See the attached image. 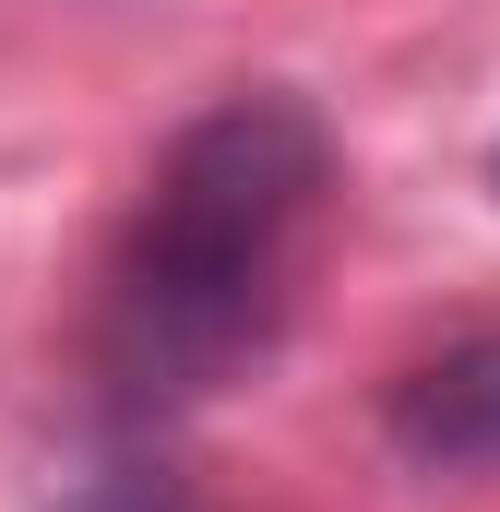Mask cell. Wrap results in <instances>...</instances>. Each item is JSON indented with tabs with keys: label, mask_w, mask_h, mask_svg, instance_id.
Returning <instances> with one entry per match:
<instances>
[{
	"label": "cell",
	"mask_w": 500,
	"mask_h": 512,
	"mask_svg": "<svg viewBox=\"0 0 500 512\" xmlns=\"http://www.w3.org/2000/svg\"><path fill=\"white\" fill-rule=\"evenodd\" d=\"M322 191H334V143L286 84L215 96L155 155L143 215L96 298V382L120 417H179L274 358Z\"/></svg>",
	"instance_id": "1"
},
{
	"label": "cell",
	"mask_w": 500,
	"mask_h": 512,
	"mask_svg": "<svg viewBox=\"0 0 500 512\" xmlns=\"http://www.w3.org/2000/svg\"><path fill=\"white\" fill-rule=\"evenodd\" d=\"M72 512H167V501H143V489H96V501H72Z\"/></svg>",
	"instance_id": "3"
},
{
	"label": "cell",
	"mask_w": 500,
	"mask_h": 512,
	"mask_svg": "<svg viewBox=\"0 0 500 512\" xmlns=\"http://www.w3.org/2000/svg\"><path fill=\"white\" fill-rule=\"evenodd\" d=\"M381 429H393V453L429 465V477L500 465V334H453L441 358H417L405 382L381 393Z\"/></svg>",
	"instance_id": "2"
},
{
	"label": "cell",
	"mask_w": 500,
	"mask_h": 512,
	"mask_svg": "<svg viewBox=\"0 0 500 512\" xmlns=\"http://www.w3.org/2000/svg\"><path fill=\"white\" fill-rule=\"evenodd\" d=\"M489 179H500V155H489Z\"/></svg>",
	"instance_id": "4"
}]
</instances>
